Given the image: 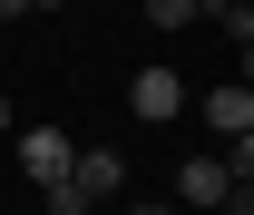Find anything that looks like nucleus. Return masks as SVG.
I'll list each match as a JSON object with an SVG mask.
<instances>
[{
    "mask_svg": "<svg viewBox=\"0 0 254 215\" xmlns=\"http://www.w3.org/2000/svg\"><path fill=\"white\" fill-rule=\"evenodd\" d=\"M118 196H127V156L118 147H78L68 176L49 186V215H88V206H118Z\"/></svg>",
    "mask_w": 254,
    "mask_h": 215,
    "instance_id": "nucleus-1",
    "label": "nucleus"
},
{
    "mask_svg": "<svg viewBox=\"0 0 254 215\" xmlns=\"http://www.w3.org/2000/svg\"><path fill=\"white\" fill-rule=\"evenodd\" d=\"M68 156H78V137H68V127H20V166H30V186H39V196L68 176Z\"/></svg>",
    "mask_w": 254,
    "mask_h": 215,
    "instance_id": "nucleus-2",
    "label": "nucleus"
},
{
    "mask_svg": "<svg viewBox=\"0 0 254 215\" xmlns=\"http://www.w3.org/2000/svg\"><path fill=\"white\" fill-rule=\"evenodd\" d=\"M127 108L147 127H166V118H186V78L176 69H137V88H127Z\"/></svg>",
    "mask_w": 254,
    "mask_h": 215,
    "instance_id": "nucleus-3",
    "label": "nucleus"
},
{
    "mask_svg": "<svg viewBox=\"0 0 254 215\" xmlns=\"http://www.w3.org/2000/svg\"><path fill=\"white\" fill-rule=\"evenodd\" d=\"M195 108H205V127H215V137H254V88H245V78H225V88H205Z\"/></svg>",
    "mask_w": 254,
    "mask_h": 215,
    "instance_id": "nucleus-4",
    "label": "nucleus"
},
{
    "mask_svg": "<svg viewBox=\"0 0 254 215\" xmlns=\"http://www.w3.org/2000/svg\"><path fill=\"white\" fill-rule=\"evenodd\" d=\"M225 156H186V166H176V196H186V206H225Z\"/></svg>",
    "mask_w": 254,
    "mask_h": 215,
    "instance_id": "nucleus-5",
    "label": "nucleus"
},
{
    "mask_svg": "<svg viewBox=\"0 0 254 215\" xmlns=\"http://www.w3.org/2000/svg\"><path fill=\"white\" fill-rule=\"evenodd\" d=\"M147 20L157 30H186V20H205V0H147Z\"/></svg>",
    "mask_w": 254,
    "mask_h": 215,
    "instance_id": "nucleus-6",
    "label": "nucleus"
},
{
    "mask_svg": "<svg viewBox=\"0 0 254 215\" xmlns=\"http://www.w3.org/2000/svg\"><path fill=\"white\" fill-rule=\"evenodd\" d=\"M0 20H30V0H0Z\"/></svg>",
    "mask_w": 254,
    "mask_h": 215,
    "instance_id": "nucleus-7",
    "label": "nucleus"
},
{
    "mask_svg": "<svg viewBox=\"0 0 254 215\" xmlns=\"http://www.w3.org/2000/svg\"><path fill=\"white\" fill-rule=\"evenodd\" d=\"M205 10H254V0H205Z\"/></svg>",
    "mask_w": 254,
    "mask_h": 215,
    "instance_id": "nucleus-8",
    "label": "nucleus"
},
{
    "mask_svg": "<svg viewBox=\"0 0 254 215\" xmlns=\"http://www.w3.org/2000/svg\"><path fill=\"white\" fill-rule=\"evenodd\" d=\"M0 137H10V98H0Z\"/></svg>",
    "mask_w": 254,
    "mask_h": 215,
    "instance_id": "nucleus-9",
    "label": "nucleus"
},
{
    "mask_svg": "<svg viewBox=\"0 0 254 215\" xmlns=\"http://www.w3.org/2000/svg\"><path fill=\"white\" fill-rule=\"evenodd\" d=\"M127 215H166V206H127Z\"/></svg>",
    "mask_w": 254,
    "mask_h": 215,
    "instance_id": "nucleus-10",
    "label": "nucleus"
},
{
    "mask_svg": "<svg viewBox=\"0 0 254 215\" xmlns=\"http://www.w3.org/2000/svg\"><path fill=\"white\" fill-rule=\"evenodd\" d=\"M30 10H59V0H30Z\"/></svg>",
    "mask_w": 254,
    "mask_h": 215,
    "instance_id": "nucleus-11",
    "label": "nucleus"
}]
</instances>
